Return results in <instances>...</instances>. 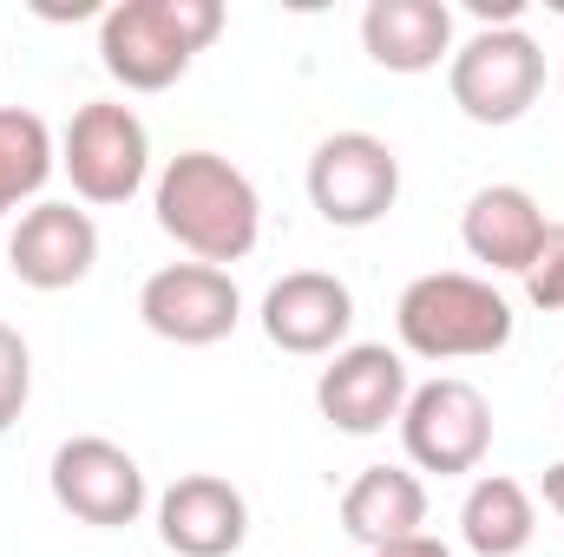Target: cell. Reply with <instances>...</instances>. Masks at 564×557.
I'll return each instance as SVG.
<instances>
[{
	"mask_svg": "<svg viewBox=\"0 0 564 557\" xmlns=\"http://www.w3.org/2000/svg\"><path fill=\"white\" fill-rule=\"evenodd\" d=\"M151 210H158V230L191 250V263H243L263 237V197L257 184L217 157V151H177L164 171H158V190H151Z\"/></svg>",
	"mask_w": 564,
	"mask_h": 557,
	"instance_id": "obj_1",
	"label": "cell"
},
{
	"mask_svg": "<svg viewBox=\"0 0 564 557\" xmlns=\"http://www.w3.org/2000/svg\"><path fill=\"white\" fill-rule=\"evenodd\" d=\"M224 33V0H119L99 13V66L126 92H164Z\"/></svg>",
	"mask_w": 564,
	"mask_h": 557,
	"instance_id": "obj_2",
	"label": "cell"
},
{
	"mask_svg": "<svg viewBox=\"0 0 564 557\" xmlns=\"http://www.w3.org/2000/svg\"><path fill=\"white\" fill-rule=\"evenodd\" d=\"M512 328H519L512 302L486 276H466V270L414 276L401 288V302H394V335L421 361H479V354H499L512 341Z\"/></svg>",
	"mask_w": 564,
	"mask_h": 557,
	"instance_id": "obj_3",
	"label": "cell"
},
{
	"mask_svg": "<svg viewBox=\"0 0 564 557\" xmlns=\"http://www.w3.org/2000/svg\"><path fill=\"white\" fill-rule=\"evenodd\" d=\"M446 92L473 125H519L545 92V46L525 26H479L446 59Z\"/></svg>",
	"mask_w": 564,
	"mask_h": 557,
	"instance_id": "obj_4",
	"label": "cell"
},
{
	"mask_svg": "<svg viewBox=\"0 0 564 557\" xmlns=\"http://www.w3.org/2000/svg\"><path fill=\"white\" fill-rule=\"evenodd\" d=\"M59 171L86 204H132L151 177V132L132 106L86 99L73 125L59 132Z\"/></svg>",
	"mask_w": 564,
	"mask_h": 557,
	"instance_id": "obj_5",
	"label": "cell"
},
{
	"mask_svg": "<svg viewBox=\"0 0 564 557\" xmlns=\"http://www.w3.org/2000/svg\"><path fill=\"white\" fill-rule=\"evenodd\" d=\"M401 446L421 472H440V479L479 472L492 452V401L459 374H433L401 407Z\"/></svg>",
	"mask_w": 564,
	"mask_h": 557,
	"instance_id": "obj_6",
	"label": "cell"
},
{
	"mask_svg": "<svg viewBox=\"0 0 564 557\" xmlns=\"http://www.w3.org/2000/svg\"><path fill=\"white\" fill-rule=\"evenodd\" d=\"M308 204L328 230H368L401 204V157L375 132H335L308 157Z\"/></svg>",
	"mask_w": 564,
	"mask_h": 557,
	"instance_id": "obj_7",
	"label": "cell"
},
{
	"mask_svg": "<svg viewBox=\"0 0 564 557\" xmlns=\"http://www.w3.org/2000/svg\"><path fill=\"white\" fill-rule=\"evenodd\" d=\"M53 505L79 525H99V532H119V525H139L144 512V466L106 433H73L53 446Z\"/></svg>",
	"mask_w": 564,
	"mask_h": 557,
	"instance_id": "obj_8",
	"label": "cell"
},
{
	"mask_svg": "<svg viewBox=\"0 0 564 557\" xmlns=\"http://www.w3.org/2000/svg\"><path fill=\"white\" fill-rule=\"evenodd\" d=\"M139 321L171 341V348H217L224 335H237L243 321V295L230 270H210V263H164L151 270L139 288Z\"/></svg>",
	"mask_w": 564,
	"mask_h": 557,
	"instance_id": "obj_9",
	"label": "cell"
},
{
	"mask_svg": "<svg viewBox=\"0 0 564 557\" xmlns=\"http://www.w3.org/2000/svg\"><path fill=\"white\" fill-rule=\"evenodd\" d=\"M414 381H408V361L388 348V341H355L341 354H328L322 381H315V407L335 433H388L401 426V407H408Z\"/></svg>",
	"mask_w": 564,
	"mask_h": 557,
	"instance_id": "obj_10",
	"label": "cell"
},
{
	"mask_svg": "<svg viewBox=\"0 0 564 557\" xmlns=\"http://www.w3.org/2000/svg\"><path fill=\"white\" fill-rule=\"evenodd\" d=\"M158 538L177 557H230L250 538V505L217 472H184L158 492Z\"/></svg>",
	"mask_w": 564,
	"mask_h": 557,
	"instance_id": "obj_11",
	"label": "cell"
},
{
	"mask_svg": "<svg viewBox=\"0 0 564 557\" xmlns=\"http://www.w3.org/2000/svg\"><path fill=\"white\" fill-rule=\"evenodd\" d=\"M7 263H13V276L26 282V288L59 295V288L93 276V263H99V223L86 210H73V204H33V210H20V223L7 237Z\"/></svg>",
	"mask_w": 564,
	"mask_h": 557,
	"instance_id": "obj_12",
	"label": "cell"
},
{
	"mask_svg": "<svg viewBox=\"0 0 564 557\" xmlns=\"http://www.w3.org/2000/svg\"><path fill=\"white\" fill-rule=\"evenodd\" d=\"M355 328V295L328 270H289L263 295V335L282 354H341Z\"/></svg>",
	"mask_w": 564,
	"mask_h": 557,
	"instance_id": "obj_13",
	"label": "cell"
},
{
	"mask_svg": "<svg viewBox=\"0 0 564 557\" xmlns=\"http://www.w3.org/2000/svg\"><path fill=\"white\" fill-rule=\"evenodd\" d=\"M545 230L552 223H545V210H539V197L525 184H486V190H473V204L459 217L466 256L486 263V270H506V276H525L532 270Z\"/></svg>",
	"mask_w": 564,
	"mask_h": 557,
	"instance_id": "obj_14",
	"label": "cell"
},
{
	"mask_svg": "<svg viewBox=\"0 0 564 557\" xmlns=\"http://www.w3.org/2000/svg\"><path fill=\"white\" fill-rule=\"evenodd\" d=\"M361 46L381 73H433L453 59V7L446 0H368Z\"/></svg>",
	"mask_w": 564,
	"mask_h": 557,
	"instance_id": "obj_15",
	"label": "cell"
},
{
	"mask_svg": "<svg viewBox=\"0 0 564 557\" xmlns=\"http://www.w3.org/2000/svg\"><path fill=\"white\" fill-rule=\"evenodd\" d=\"M341 532L361 551H388L426 538V485L408 466H368L348 492H341Z\"/></svg>",
	"mask_w": 564,
	"mask_h": 557,
	"instance_id": "obj_16",
	"label": "cell"
},
{
	"mask_svg": "<svg viewBox=\"0 0 564 557\" xmlns=\"http://www.w3.org/2000/svg\"><path fill=\"white\" fill-rule=\"evenodd\" d=\"M532 532H539V505H532V492H525L519 479H506V472L473 479V492H466V505H459V538H466V551L525 557Z\"/></svg>",
	"mask_w": 564,
	"mask_h": 557,
	"instance_id": "obj_17",
	"label": "cell"
},
{
	"mask_svg": "<svg viewBox=\"0 0 564 557\" xmlns=\"http://www.w3.org/2000/svg\"><path fill=\"white\" fill-rule=\"evenodd\" d=\"M53 171H59V139L46 132V119L26 106H0V217L33 204Z\"/></svg>",
	"mask_w": 564,
	"mask_h": 557,
	"instance_id": "obj_18",
	"label": "cell"
},
{
	"mask_svg": "<svg viewBox=\"0 0 564 557\" xmlns=\"http://www.w3.org/2000/svg\"><path fill=\"white\" fill-rule=\"evenodd\" d=\"M26 401H33V348L20 328L0 321V433L26 414Z\"/></svg>",
	"mask_w": 564,
	"mask_h": 557,
	"instance_id": "obj_19",
	"label": "cell"
},
{
	"mask_svg": "<svg viewBox=\"0 0 564 557\" xmlns=\"http://www.w3.org/2000/svg\"><path fill=\"white\" fill-rule=\"evenodd\" d=\"M525 295H532V308L564 315V223L545 230V243H539V256H532V270H525Z\"/></svg>",
	"mask_w": 564,
	"mask_h": 557,
	"instance_id": "obj_20",
	"label": "cell"
},
{
	"mask_svg": "<svg viewBox=\"0 0 564 557\" xmlns=\"http://www.w3.org/2000/svg\"><path fill=\"white\" fill-rule=\"evenodd\" d=\"M368 557H453L440 538H408V545H388V551H368Z\"/></svg>",
	"mask_w": 564,
	"mask_h": 557,
	"instance_id": "obj_21",
	"label": "cell"
},
{
	"mask_svg": "<svg viewBox=\"0 0 564 557\" xmlns=\"http://www.w3.org/2000/svg\"><path fill=\"white\" fill-rule=\"evenodd\" d=\"M545 505L564 518V459H552V466H545Z\"/></svg>",
	"mask_w": 564,
	"mask_h": 557,
	"instance_id": "obj_22",
	"label": "cell"
},
{
	"mask_svg": "<svg viewBox=\"0 0 564 557\" xmlns=\"http://www.w3.org/2000/svg\"><path fill=\"white\" fill-rule=\"evenodd\" d=\"M558 92H564V59H558Z\"/></svg>",
	"mask_w": 564,
	"mask_h": 557,
	"instance_id": "obj_23",
	"label": "cell"
}]
</instances>
